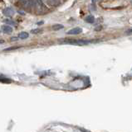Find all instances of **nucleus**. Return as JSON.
<instances>
[{"mask_svg": "<svg viewBox=\"0 0 132 132\" xmlns=\"http://www.w3.org/2000/svg\"><path fill=\"white\" fill-rule=\"evenodd\" d=\"M32 1V7H33L36 13L38 15L46 14L48 12V8L43 3V0H31Z\"/></svg>", "mask_w": 132, "mask_h": 132, "instance_id": "nucleus-1", "label": "nucleus"}, {"mask_svg": "<svg viewBox=\"0 0 132 132\" xmlns=\"http://www.w3.org/2000/svg\"><path fill=\"white\" fill-rule=\"evenodd\" d=\"M61 43L64 44H70V45H87L89 43V41L84 40H75V39H63L61 40Z\"/></svg>", "mask_w": 132, "mask_h": 132, "instance_id": "nucleus-2", "label": "nucleus"}, {"mask_svg": "<svg viewBox=\"0 0 132 132\" xmlns=\"http://www.w3.org/2000/svg\"><path fill=\"white\" fill-rule=\"evenodd\" d=\"M3 14L8 18H12L14 15V10L12 7H7L3 10Z\"/></svg>", "mask_w": 132, "mask_h": 132, "instance_id": "nucleus-3", "label": "nucleus"}, {"mask_svg": "<svg viewBox=\"0 0 132 132\" xmlns=\"http://www.w3.org/2000/svg\"><path fill=\"white\" fill-rule=\"evenodd\" d=\"M81 32H82V29L81 27H75L68 31L67 34L68 35H78V34H81Z\"/></svg>", "mask_w": 132, "mask_h": 132, "instance_id": "nucleus-4", "label": "nucleus"}, {"mask_svg": "<svg viewBox=\"0 0 132 132\" xmlns=\"http://www.w3.org/2000/svg\"><path fill=\"white\" fill-rule=\"evenodd\" d=\"M46 3L50 7H58L61 4L60 0H46Z\"/></svg>", "mask_w": 132, "mask_h": 132, "instance_id": "nucleus-5", "label": "nucleus"}, {"mask_svg": "<svg viewBox=\"0 0 132 132\" xmlns=\"http://www.w3.org/2000/svg\"><path fill=\"white\" fill-rule=\"evenodd\" d=\"M2 30L6 34H10V33L13 32V27L9 25H4V26L2 27Z\"/></svg>", "mask_w": 132, "mask_h": 132, "instance_id": "nucleus-6", "label": "nucleus"}, {"mask_svg": "<svg viewBox=\"0 0 132 132\" xmlns=\"http://www.w3.org/2000/svg\"><path fill=\"white\" fill-rule=\"evenodd\" d=\"M28 36H29V34H28L27 32L26 31H23V32H20L19 35H18V37L20 39L22 40H25V39H27Z\"/></svg>", "mask_w": 132, "mask_h": 132, "instance_id": "nucleus-7", "label": "nucleus"}, {"mask_svg": "<svg viewBox=\"0 0 132 132\" xmlns=\"http://www.w3.org/2000/svg\"><path fill=\"white\" fill-rule=\"evenodd\" d=\"M85 21L87 23H93L95 22V18L92 15H88L86 18H85Z\"/></svg>", "mask_w": 132, "mask_h": 132, "instance_id": "nucleus-8", "label": "nucleus"}, {"mask_svg": "<svg viewBox=\"0 0 132 132\" xmlns=\"http://www.w3.org/2000/svg\"><path fill=\"white\" fill-rule=\"evenodd\" d=\"M63 26L61 24H56V25H53V26L52 27V30L54 31H59V30H61V29H63Z\"/></svg>", "mask_w": 132, "mask_h": 132, "instance_id": "nucleus-9", "label": "nucleus"}, {"mask_svg": "<svg viewBox=\"0 0 132 132\" xmlns=\"http://www.w3.org/2000/svg\"><path fill=\"white\" fill-rule=\"evenodd\" d=\"M42 32H43V29L42 28H36V29H33V30L31 31L32 34H34V35L41 34Z\"/></svg>", "mask_w": 132, "mask_h": 132, "instance_id": "nucleus-10", "label": "nucleus"}, {"mask_svg": "<svg viewBox=\"0 0 132 132\" xmlns=\"http://www.w3.org/2000/svg\"><path fill=\"white\" fill-rule=\"evenodd\" d=\"M19 48H20L19 46H13V47H10V48L5 49L4 51H13V50H17V49H19Z\"/></svg>", "mask_w": 132, "mask_h": 132, "instance_id": "nucleus-11", "label": "nucleus"}, {"mask_svg": "<svg viewBox=\"0 0 132 132\" xmlns=\"http://www.w3.org/2000/svg\"><path fill=\"white\" fill-rule=\"evenodd\" d=\"M4 22H6L7 24H9V25H14V22H13V21H11L9 19H5Z\"/></svg>", "mask_w": 132, "mask_h": 132, "instance_id": "nucleus-12", "label": "nucleus"}, {"mask_svg": "<svg viewBox=\"0 0 132 132\" xmlns=\"http://www.w3.org/2000/svg\"><path fill=\"white\" fill-rule=\"evenodd\" d=\"M7 80V78H0V81H1V82H9V81H6Z\"/></svg>", "mask_w": 132, "mask_h": 132, "instance_id": "nucleus-13", "label": "nucleus"}, {"mask_svg": "<svg viewBox=\"0 0 132 132\" xmlns=\"http://www.w3.org/2000/svg\"><path fill=\"white\" fill-rule=\"evenodd\" d=\"M101 1H102V0H92V3H93V4H96V3L101 2Z\"/></svg>", "mask_w": 132, "mask_h": 132, "instance_id": "nucleus-14", "label": "nucleus"}, {"mask_svg": "<svg viewBox=\"0 0 132 132\" xmlns=\"http://www.w3.org/2000/svg\"><path fill=\"white\" fill-rule=\"evenodd\" d=\"M18 37H12L11 38V41H15V40H18Z\"/></svg>", "mask_w": 132, "mask_h": 132, "instance_id": "nucleus-15", "label": "nucleus"}, {"mask_svg": "<svg viewBox=\"0 0 132 132\" xmlns=\"http://www.w3.org/2000/svg\"><path fill=\"white\" fill-rule=\"evenodd\" d=\"M130 32H132V29H130V30L126 31V33H127V34H129V33H130Z\"/></svg>", "mask_w": 132, "mask_h": 132, "instance_id": "nucleus-16", "label": "nucleus"}, {"mask_svg": "<svg viewBox=\"0 0 132 132\" xmlns=\"http://www.w3.org/2000/svg\"><path fill=\"white\" fill-rule=\"evenodd\" d=\"M0 43H4V40H0Z\"/></svg>", "mask_w": 132, "mask_h": 132, "instance_id": "nucleus-17", "label": "nucleus"}]
</instances>
